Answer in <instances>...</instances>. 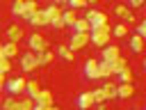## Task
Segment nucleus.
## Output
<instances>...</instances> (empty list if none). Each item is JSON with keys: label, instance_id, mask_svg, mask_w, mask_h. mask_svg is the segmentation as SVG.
<instances>
[{"label": "nucleus", "instance_id": "37", "mask_svg": "<svg viewBox=\"0 0 146 110\" xmlns=\"http://www.w3.org/2000/svg\"><path fill=\"white\" fill-rule=\"evenodd\" d=\"M39 99H52V94H50V89H41V92H39V96H36L34 101H39Z\"/></svg>", "mask_w": 146, "mask_h": 110}, {"label": "nucleus", "instance_id": "40", "mask_svg": "<svg viewBox=\"0 0 146 110\" xmlns=\"http://www.w3.org/2000/svg\"><path fill=\"white\" fill-rule=\"evenodd\" d=\"M87 2H91V5H94V2H98V0H87Z\"/></svg>", "mask_w": 146, "mask_h": 110}, {"label": "nucleus", "instance_id": "2", "mask_svg": "<svg viewBox=\"0 0 146 110\" xmlns=\"http://www.w3.org/2000/svg\"><path fill=\"white\" fill-rule=\"evenodd\" d=\"M84 18L91 23V32H96V30H100L105 23H107V16L103 14V11H98V9H87V14H84Z\"/></svg>", "mask_w": 146, "mask_h": 110}, {"label": "nucleus", "instance_id": "29", "mask_svg": "<svg viewBox=\"0 0 146 110\" xmlns=\"http://www.w3.org/2000/svg\"><path fill=\"white\" fill-rule=\"evenodd\" d=\"M112 34H114V37H125V34H128V28H125L123 23H119V25L112 28Z\"/></svg>", "mask_w": 146, "mask_h": 110}, {"label": "nucleus", "instance_id": "28", "mask_svg": "<svg viewBox=\"0 0 146 110\" xmlns=\"http://www.w3.org/2000/svg\"><path fill=\"white\" fill-rule=\"evenodd\" d=\"M94 101H96V105H100L103 101H107V94H105V89H103V87L94 89Z\"/></svg>", "mask_w": 146, "mask_h": 110}, {"label": "nucleus", "instance_id": "23", "mask_svg": "<svg viewBox=\"0 0 146 110\" xmlns=\"http://www.w3.org/2000/svg\"><path fill=\"white\" fill-rule=\"evenodd\" d=\"M116 80H119V82H132V73H130V69L123 66V69L116 73Z\"/></svg>", "mask_w": 146, "mask_h": 110}, {"label": "nucleus", "instance_id": "39", "mask_svg": "<svg viewBox=\"0 0 146 110\" xmlns=\"http://www.w3.org/2000/svg\"><path fill=\"white\" fill-rule=\"evenodd\" d=\"M141 69H144V73H146V60H144V62H141Z\"/></svg>", "mask_w": 146, "mask_h": 110}, {"label": "nucleus", "instance_id": "5", "mask_svg": "<svg viewBox=\"0 0 146 110\" xmlns=\"http://www.w3.org/2000/svg\"><path fill=\"white\" fill-rule=\"evenodd\" d=\"M25 85H27V80H23V78L18 76V78H11V80H7V82L2 85V89H5L7 94H14V96H16V94H21V92L25 94Z\"/></svg>", "mask_w": 146, "mask_h": 110}, {"label": "nucleus", "instance_id": "31", "mask_svg": "<svg viewBox=\"0 0 146 110\" xmlns=\"http://www.w3.org/2000/svg\"><path fill=\"white\" fill-rule=\"evenodd\" d=\"M16 103H18V101H14V94H7V99H5V103H2V108H5V110H9V108H16Z\"/></svg>", "mask_w": 146, "mask_h": 110}, {"label": "nucleus", "instance_id": "18", "mask_svg": "<svg viewBox=\"0 0 146 110\" xmlns=\"http://www.w3.org/2000/svg\"><path fill=\"white\" fill-rule=\"evenodd\" d=\"M62 18H64V25H66V28H73L75 21H78V16H75L73 9H64V11H62Z\"/></svg>", "mask_w": 146, "mask_h": 110}, {"label": "nucleus", "instance_id": "3", "mask_svg": "<svg viewBox=\"0 0 146 110\" xmlns=\"http://www.w3.org/2000/svg\"><path fill=\"white\" fill-rule=\"evenodd\" d=\"M25 44H27V46H30V50H34V53H43V50H48V41H46V39H43L39 32L27 34Z\"/></svg>", "mask_w": 146, "mask_h": 110}, {"label": "nucleus", "instance_id": "20", "mask_svg": "<svg viewBox=\"0 0 146 110\" xmlns=\"http://www.w3.org/2000/svg\"><path fill=\"white\" fill-rule=\"evenodd\" d=\"M123 66H128V62H125L123 57H116V60H112V62H110V73H112V76H116Z\"/></svg>", "mask_w": 146, "mask_h": 110}, {"label": "nucleus", "instance_id": "32", "mask_svg": "<svg viewBox=\"0 0 146 110\" xmlns=\"http://www.w3.org/2000/svg\"><path fill=\"white\" fill-rule=\"evenodd\" d=\"M50 28H55V30L66 28V25H64V18H62V16H59V18H52V21H50Z\"/></svg>", "mask_w": 146, "mask_h": 110}, {"label": "nucleus", "instance_id": "8", "mask_svg": "<svg viewBox=\"0 0 146 110\" xmlns=\"http://www.w3.org/2000/svg\"><path fill=\"white\" fill-rule=\"evenodd\" d=\"M75 105H78V108H91V105H96L94 92H80V94L75 96Z\"/></svg>", "mask_w": 146, "mask_h": 110}, {"label": "nucleus", "instance_id": "34", "mask_svg": "<svg viewBox=\"0 0 146 110\" xmlns=\"http://www.w3.org/2000/svg\"><path fill=\"white\" fill-rule=\"evenodd\" d=\"M125 5L130 9H137V7H144V0H125Z\"/></svg>", "mask_w": 146, "mask_h": 110}, {"label": "nucleus", "instance_id": "41", "mask_svg": "<svg viewBox=\"0 0 146 110\" xmlns=\"http://www.w3.org/2000/svg\"><path fill=\"white\" fill-rule=\"evenodd\" d=\"M52 2H55V0H52Z\"/></svg>", "mask_w": 146, "mask_h": 110}, {"label": "nucleus", "instance_id": "17", "mask_svg": "<svg viewBox=\"0 0 146 110\" xmlns=\"http://www.w3.org/2000/svg\"><path fill=\"white\" fill-rule=\"evenodd\" d=\"M55 55H59L64 62H73V50L68 46H55Z\"/></svg>", "mask_w": 146, "mask_h": 110}, {"label": "nucleus", "instance_id": "35", "mask_svg": "<svg viewBox=\"0 0 146 110\" xmlns=\"http://www.w3.org/2000/svg\"><path fill=\"white\" fill-rule=\"evenodd\" d=\"M135 32H137V34H141V37L146 39V21H141V23L137 25V30H135Z\"/></svg>", "mask_w": 146, "mask_h": 110}, {"label": "nucleus", "instance_id": "27", "mask_svg": "<svg viewBox=\"0 0 146 110\" xmlns=\"http://www.w3.org/2000/svg\"><path fill=\"white\" fill-rule=\"evenodd\" d=\"M103 89H105L107 99H116V85H114V82H110V80H107V82L103 85Z\"/></svg>", "mask_w": 146, "mask_h": 110}, {"label": "nucleus", "instance_id": "25", "mask_svg": "<svg viewBox=\"0 0 146 110\" xmlns=\"http://www.w3.org/2000/svg\"><path fill=\"white\" fill-rule=\"evenodd\" d=\"M34 110H52V99H39V101H34Z\"/></svg>", "mask_w": 146, "mask_h": 110}, {"label": "nucleus", "instance_id": "11", "mask_svg": "<svg viewBox=\"0 0 146 110\" xmlns=\"http://www.w3.org/2000/svg\"><path fill=\"white\" fill-rule=\"evenodd\" d=\"M114 14H116L119 18H125L128 23H132V21H135V16H132V11H130V7H128V5H114Z\"/></svg>", "mask_w": 146, "mask_h": 110}, {"label": "nucleus", "instance_id": "21", "mask_svg": "<svg viewBox=\"0 0 146 110\" xmlns=\"http://www.w3.org/2000/svg\"><path fill=\"white\" fill-rule=\"evenodd\" d=\"M39 85L34 82V80H27V85H25V96H32V99H36L39 96Z\"/></svg>", "mask_w": 146, "mask_h": 110}, {"label": "nucleus", "instance_id": "1", "mask_svg": "<svg viewBox=\"0 0 146 110\" xmlns=\"http://www.w3.org/2000/svg\"><path fill=\"white\" fill-rule=\"evenodd\" d=\"M87 44H91V32H71V37H68V48L71 50L84 48Z\"/></svg>", "mask_w": 146, "mask_h": 110}, {"label": "nucleus", "instance_id": "10", "mask_svg": "<svg viewBox=\"0 0 146 110\" xmlns=\"http://www.w3.org/2000/svg\"><path fill=\"white\" fill-rule=\"evenodd\" d=\"M128 46H130V50L132 53H141L144 50V37L141 34H130V39H128Z\"/></svg>", "mask_w": 146, "mask_h": 110}, {"label": "nucleus", "instance_id": "13", "mask_svg": "<svg viewBox=\"0 0 146 110\" xmlns=\"http://www.w3.org/2000/svg\"><path fill=\"white\" fill-rule=\"evenodd\" d=\"M91 44L98 46V48H103V46L110 44V34L107 32H91Z\"/></svg>", "mask_w": 146, "mask_h": 110}, {"label": "nucleus", "instance_id": "24", "mask_svg": "<svg viewBox=\"0 0 146 110\" xmlns=\"http://www.w3.org/2000/svg\"><path fill=\"white\" fill-rule=\"evenodd\" d=\"M32 108H34V99H32V96L21 99V101L16 103V110H32Z\"/></svg>", "mask_w": 146, "mask_h": 110}, {"label": "nucleus", "instance_id": "4", "mask_svg": "<svg viewBox=\"0 0 146 110\" xmlns=\"http://www.w3.org/2000/svg\"><path fill=\"white\" fill-rule=\"evenodd\" d=\"M18 62H21V69L27 73V71H32V69L39 66V55H36L34 50H27V53L18 55Z\"/></svg>", "mask_w": 146, "mask_h": 110}, {"label": "nucleus", "instance_id": "7", "mask_svg": "<svg viewBox=\"0 0 146 110\" xmlns=\"http://www.w3.org/2000/svg\"><path fill=\"white\" fill-rule=\"evenodd\" d=\"M0 57H7V60H11V57H18V46H16V41H5L2 44V48H0Z\"/></svg>", "mask_w": 146, "mask_h": 110}, {"label": "nucleus", "instance_id": "6", "mask_svg": "<svg viewBox=\"0 0 146 110\" xmlns=\"http://www.w3.org/2000/svg\"><path fill=\"white\" fill-rule=\"evenodd\" d=\"M82 73H84V80H98V78H100L98 60H87L84 66H82Z\"/></svg>", "mask_w": 146, "mask_h": 110}, {"label": "nucleus", "instance_id": "26", "mask_svg": "<svg viewBox=\"0 0 146 110\" xmlns=\"http://www.w3.org/2000/svg\"><path fill=\"white\" fill-rule=\"evenodd\" d=\"M46 14H48V16H50V21H52V18H59V16H62V9H59V5H55V2H52V5H48V7H46Z\"/></svg>", "mask_w": 146, "mask_h": 110}, {"label": "nucleus", "instance_id": "22", "mask_svg": "<svg viewBox=\"0 0 146 110\" xmlns=\"http://www.w3.org/2000/svg\"><path fill=\"white\" fill-rule=\"evenodd\" d=\"M36 55H39V66H46L55 60V53H50V50H43V53H36Z\"/></svg>", "mask_w": 146, "mask_h": 110}, {"label": "nucleus", "instance_id": "30", "mask_svg": "<svg viewBox=\"0 0 146 110\" xmlns=\"http://www.w3.org/2000/svg\"><path fill=\"white\" fill-rule=\"evenodd\" d=\"M66 5H68L71 9H82V7H87L89 2H87V0H66Z\"/></svg>", "mask_w": 146, "mask_h": 110}, {"label": "nucleus", "instance_id": "33", "mask_svg": "<svg viewBox=\"0 0 146 110\" xmlns=\"http://www.w3.org/2000/svg\"><path fill=\"white\" fill-rule=\"evenodd\" d=\"M9 69H11L9 60H7V57H0V71H2V73H9Z\"/></svg>", "mask_w": 146, "mask_h": 110}, {"label": "nucleus", "instance_id": "16", "mask_svg": "<svg viewBox=\"0 0 146 110\" xmlns=\"http://www.w3.org/2000/svg\"><path fill=\"white\" fill-rule=\"evenodd\" d=\"M7 39H9V41H16V44H18V41L23 39V30H21L18 25H9V28H7Z\"/></svg>", "mask_w": 146, "mask_h": 110}, {"label": "nucleus", "instance_id": "15", "mask_svg": "<svg viewBox=\"0 0 146 110\" xmlns=\"http://www.w3.org/2000/svg\"><path fill=\"white\" fill-rule=\"evenodd\" d=\"M9 11H11L14 18H23V14H25V0H14L11 7H9Z\"/></svg>", "mask_w": 146, "mask_h": 110}, {"label": "nucleus", "instance_id": "12", "mask_svg": "<svg viewBox=\"0 0 146 110\" xmlns=\"http://www.w3.org/2000/svg\"><path fill=\"white\" fill-rule=\"evenodd\" d=\"M132 94H135L132 82H119V87H116V99H128V96H132Z\"/></svg>", "mask_w": 146, "mask_h": 110}, {"label": "nucleus", "instance_id": "38", "mask_svg": "<svg viewBox=\"0 0 146 110\" xmlns=\"http://www.w3.org/2000/svg\"><path fill=\"white\" fill-rule=\"evenodd\" d=\"M55 5H66V0H55Z\"/></svg>", "mask_w": 146, "mask_h": 110}, {"label": "nucleus", "instance_id": "19", "mask_svg": "<svg viewBox=\"0 0 146 110\" xmlns=\"http://www.w3.org/2000/svg\"><path fill=\"white\" fill-rule=\"evenodd\" d=\"M71 30H73V32H91V23H89L87 18H78Z\"/></svg>", "mask_w": 146, "mask_h": 110}, {"label": "nucleus", "instance_id": "9", "mask_svg": "<svg viewBox=\"0 0 146 110\" xmlns=\"http://www.w3.org/2000/svg\"><path fill=\"white\" fill-rule=\"evenodd\" d=\"M119 57V46H114V44H107V46H103L100 48V60H107V62H112V60H116Z\"/></svg>", "mask_w": 146, "mask_h": 110}, {"label": "nucleus", "instance_id": "36", "mask_svg": "<svg viewBox=\"0 0 146 110\" xmlns=\"http://www.w3.org/2000/svg\"><path fill=\"white\" fill-rule=\"evenodd\" d=\"M25 11H36V2L34 0H25Z\"/></svg>", "mask_w": 146, "mask_h": 110}, {"label": "nucleus", "instance_id": "14", "mask_svg": "<svg viewBox=\"0 0 146 110\" xmlns=\"http://www.w3.org/2000/svg\"><path fill=\"white\" fill-rule=\"evenodd\" d=\"M41 25H50V16L46 14V9H36V14H34V25L32 28H41Z\"/></svg>", "mask_w": 146, "mask_h": 110}]
</instances>
